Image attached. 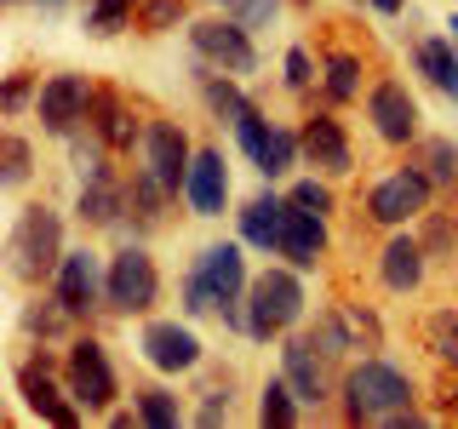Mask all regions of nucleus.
Returning <instances> with one entry per match:
<instances>
[{
	"instance_id": "c9c22d12",
	"label": "nucleus",
	"mask_w": 458,
	"mask_h": 429,
	"mask_svg": "<svg viewBox=\"0 0 458 429\" xmlns=\"http://www.w3.org/2000/svg\"><path fill=\"white\" fill-rule=\"evenodd\" d=\"M183 309H190V315H207V309H218V304H212V292H207V286H200L195 275L183 281Z\"/></svg>"
},
{
	"instance_id": "6ab92c4d",
	"label": "nucleus",
	"mask_w": 458,
	"mask_h": 429,
	"mask_svg": "<svg viewBox=\"0 0 458 429\" xmlns=\"http://www.w3.org/2000/svg\"><path fill=\"white\" fill-rule=\"evenodd\" d=\"M18 390H23V400H29V412H40V418H52V424H81V412L69 407V400H57V390H52L47 361H40V355L18 372Z\"/></svg>"
},
{
	"instance_id": "423d86ee",
	"label": "nucleus",
	"mask_w": 458,
	"mask_h": 429,
	"mask_svg": "<svg viewBox=\"0 0 458 429\" xmlns=\"http://www.w3.org/2000/svg\"><path fill=\"white\" fill-rule=\"evenodd\" d=\"M143 172L149 178H161L172 195L190 183V166H195V149H190V138H183V126L178 121H149L143 126Z\"/></svg>"
},
{
	"instance_id": "f3484780",
	"label": "nucleus",
	"mask_w": 458,
	"mask_h": 429,
	"mask_svg": "<svg viewBox=\"0 0 458 429\" xmlns=\"http://www.w3.org/2000/svg\"><path fill=\"white\" fill-rule=\"evenodd\" d=\"M281 229H286V200L276 195H252L241 206V240L258 252H281Z\"/></svg>"
},
{
	"instance_id": "72a5a7b5",
	"label": "nucleus",
	"mask_w": 458,
	"mask_h": 429,
	"mask_svg": "<svg viewBox=\"0 0 458 429\" xmlns=\"http://www.w3.org/2000/svg\"><path fill=\"white\" fill-rule=\"evenodd\" d=\"M235 6H241V23L258 29V23H269L281 12V0H235Z\"/></svg>"
},
{
	"instance_id": "5701e85b",
	"label": "nucleus",
	"mask_w": 458,
	"mask_h": 429,
	"mask_svg": "<svg viewBox=\"0 0 458 429\" xmlns=\"http://www.w3.org/2000/svg\"><path fill=\"white\" fill-rule=\"evenodd\" d=\"M412 63H419V75H429L447 97H458V52H453V40H419V46H412Z\"/></svg>"
},
{
	"instance_id": "39448f33",
	"label": "nucleus",
	"mask_w": 458,
	"mask_h": 429,
	"mask_svg": "<svg viewBox=\"0 0 458 429\" xmlns=\"http://www.w3.org/2000/svg\"><path fill=\"white\" fill-rule=\"evenodd\" d=\"M155 292H161V275H155V257L143 247H121L109 257V309L143 315L155 309Z\"/></svg>"
},
{
	"instance_id": "a878e982",
	"label": "nucleus",
	"mask_w": 458,
	"mask_h": 429,
	"mask_svg": "<svg viewBox=\"0 0 458 429\" xmlns=\"http://www.w3.org/2000/svg\"><path fill=\"white\" fill-rule=\"evenodd\" d=\"M355 92H361V57H350V52L327 57V97H333V104H350Z\"/></svg>"
},
{
	"instance_id": "a211bd4d",
	"label": "nucleus",
	"mask_w": 458,
	"mask_h": 429,
	"mask_svg": "<svg viewBox=\"0 0 458 429\" xmlns=\"http://www.w3.org/2000/svg\"><path fill=\"white\" fill-rule=\"evenodd\" d=\"M121 206H126L121 178H114L109 166L86 172V189H81V218H86V223H98V229H109V223H121Z\"/></svg>"
},
{
	"instance_id": "f257e3e1",
	"label": "nucleus",
	"mask_w": 458,
	"mask_h": 429,
	"mask_svg": "<svg viewBox=\"0 0 458 429\" xmlns=\"http://www.w3.org/2000/svg\"><path fill=\"white\" fill-rule=\"evenodd\" d=\"M344 412L355 424H419L412 412V378L390 361H361L344 378Z\"/></svg>"
},
{
	"instance_id": "4be33fe9",
	"label": "nucleus",
	"mask_w": 458,
	"mask_h": 429,
	"mask_svg": "<svg viewBox=\"0 0 458 429\" xmlns=\"http://www.w3.org/2000/svg\"><path fill=\"white\" fill-rule=\"evenodd\" d=\"M98 138H104L109 143V149H132V138H143V126L132 121V114H126V104H121V97H114V92H98Z\"/></svg>"
},
{
	"instance_id": "c85d7f7f",
	"label": "nucleus",
	"mask_w": 458,
	"mask_h": 429,
	"mask_svg": "<svg viewBox=\"0 0 458 429\" xmlns=\"http://www.w3.org/2000/svg\"><path fill=\"white\" fill-rule=\"evenodd\" d=\"M424 166H429V183H458V143L429 138L424 143Z\"/></svg>"
},
{
	"instance_id": "b1692460",
	"label": "nucleus",
	"mask_w": 458,
	"mask_h": 429,
	"mask_svg": "<svg viewBox=\"0 0 458 429\" xmlns=\"http://www.w3.org/2000/svg\"><path fill=\"white\" fill-rule=\"evenodd\" d=\"M298 155H304V149H298V138L286 132V126H264V138L252 143V166L264 172V178H281Z\"/></svg>"
},
{
	"instance_id": "0eeeda50",
	"label": "nucleus",
	"mask_w": 458,
	"mask_h": 429,
	"mask_svg": "<svg viewBox=\"0 0 458 429\" xmlns=\"http://www.w3.org/2000/svg\"><path fill=\"white\" fill-rule=\"evenodd\" d=\"M64 372H69V395H75V407H86V412H109V400H114V366H109L104 343L81 338L75 349H69Z\"/></svg>"
},
{
	"instance_id": "f03ea898",
	"label": "nucleus",
	"mask_w": 458,
	"mask_h": 429,
	"mask_svg": "<svg viewBox=\"0 0 458 429\" xmlns=\"http://www.w3.org/2000/svg\"><path fill=\"white\" fill-rule=\"evenodd\" d=\"M6 257H12V275L18 281L57 275V264H64V223H57V212L52 206H29L23 218L12 223Z\"/></svg>"
},
{
	"instance_id": "ea45409f",
	"label": "nucleus",
	"mask_w": 458,
	"mask_h": 429,
	"mask_svg": "<svg viewBox=\"0 0 458 429\" xmlns=\"http://www.w3.org/2000/svg\"><path fill=\"white\" fill-rule=\"evenodd\" d=\"M453 40H458V18H453Z\"/></svg>"
},
{
	"instance_id": "cd10ccee",
	"label": "nucleus",
	"mask_w": 458,
	"mask_h": 429,
	"mask_svg": "<svg viewBox=\"0 0 458 429\" xmlns=\"http://www.w3.org/2000/svg\"><path fill=\"white\" fill-rule=\"evenodd\" d=\"M132 18V0H86V29L92 35H121Z\"/></svg>"
},
{
	"instance_id": "9b49d317",
	"label": "nucleus",
	"mask_w": 458,
	"mask_h": 429,
	"mask_svg": "<svg viewBox=\"0 0 458 429\" xmlns=\"http://www.w3.org/2000/svg\"><path fill=\"white\" fill-rule=\"evenodd\" d=\"M424 206H429V172H412V166L390 172V178L367 195V212L378 223H407V218H419Z\"/></svg>"
},
{
	"instance_id": "ddd939ff",
	"label": "nucleus",
	"mask_w": 458,
	"mask_h": 429,
	"mask_svg": "<svg viewBox=\"0 0 458 429\" xmlns=\"http://www.w3.org/2000/svg\"><path fill=\"white\" fill-rule=\"evenodd\" d=\"M143 361L155 372H190L200 361V338L178 321H149L143 326Z\"/></svg>"
},
{
	"instance_id": "20e7f679",
	"label": "nucleus",
	"mask_w": 458,
	"mask_h": 429,
	"mask_svg": "<svg viewBox=\"0 0 458 429\" xmlns=\"http://www.w3.org/2000/svg\"><path fill=\"white\" fill-rule=\"evenodd\" d=\"M190 275L212 292V304H218V315L235 332H247V309H241V292H247V257H241V247H207L195 257V269Z\"/></svg>"
},
{
	"instance_id": "9d476101",
	"label": "nucleus",
	"mask_w": 458,
	"mask_h": 429,
	"mask_svg": "<svg viewBox=\"0 0 458 429\" xmlns=\"http://www.w3.org/2000/svg\"><path fill=\"white\" fill-rule=\"evenodd\" d=\"M190 40H195V52L207 57V63L224 69V75H252V63H258V52H252L247 23H241V18H229V23H195Z\"/></svg>"
},
{
	"instance_id": "4c0bfd02",
	"label": "nucleus",
	"mask_w": 458,
	"mask_h": 429,
	"mask_svg": "<svg viewBox=\"0 0 458 429\" xmlns=\"http://www.w3.org/2000/svg\"><path fill=\"white\" fill-rule=\"evenodd\" d=\"M23 97H29V80H23V75H12V80H6V109L18 114V109H23Z\"/></svg>"
},
{
	"instance_id": "aec40b11",
	"label": "nucleus",
	"mask_w": 458,
	"mask_h": 429,
	"mask_svg": "<svg viewBox=\"0 0 458 429\" xmlns=\"http://www.w3.org/2000/svg\"><path fill=\"white\" fill-rule=\"evenodd\" d=\"M424 240H412V235H395L390 247H384V286H390V292H412V286L424 281Z\"/></svg>"
},
{
	"instance_id": "dca6fc26",
	"label": "nucleus",
	"mask_w": 458,
	"mask_h": 429,
	"mask_svg": "<svg viewBox=\"0 0 458 429\" xmlns=\"http://www.w3.org/2000/svg\"><path fill=\"white\" fill-rule=\"evenodd\" d=\"M298 149H304V155H310V161L321 166V172H333V178L355 166L350 138H344V126L333 121V114H310V121H304V132H298Z\"/></svg>"
},
{
	"instance_id": "473e14b6",
	"label": "nucleus",
	"mask_w": 458,
	"mask_h": 429,
	"mask_svg": "<svg viewBox=\"0 0 458 429\" xmlns=\"http://www.w3.org/2000/svg\"><path fill=\"white\" fill-rule=\"evenodd\" d=\"M229 418V390H207V400L195 407V424H224Z\"/></svg>"
},
{
	"instance_id": "f8f14e48",
	"label": "nucleus",
	"mask_w": 458,
	"mask_h": 429,
	"mask_svg": "<svg viewBox=\"0 0 458 429\" xmlns=\"http://www.w3.org/2000/svg\"><path fill=\"white\" fill-rule=\"evenodd\" d=\"M367 114H372V126H378L384 143H412V138H419V104H412V92L401 80H378V86H372Z\"/></svg>"
},
{
	"instance_id": "2eb2a0df",
	"label": "nucleus",
	"mask_w": 458,
	"mask_h": 429,
	"mask_svg": "<svg viewBox=\"0 0 458 429\" xmlns=\"http://www.w3.org/2000/svg\"><path fill=\"white\" fill-rule=\"evenodd\" d=\"M321 252H327V218H321V212H304V206H293V200H286L281 257H286L293 269H315V264H321Z\"/></svg>"
},
{
	"instance_id": "f704fd0d",
	"label": "nucleus",
	"mask_w": 458,
	"mask_h": 429,
	"mask_svg": "<svg viewBox=\"0 0 458 429\" xmlns=\"http://www.w3.org/2000/svg\"><path fill=\"white\" fill-rule=\"evenodd\" d=\"M315 75H310V52L304 46H293L286 52V86H310Z\"/></svg>"
},
{
	"instance_id": "2f4dec72",
	"label": "nucleus",
	"mask_w": 458,
	"mask_h": 429,
	"mask_svg": "<svg viewBox=\"0 0 458 429\" xmlns=\"http://www.w3.org/2000/svg\"><path fill=\"white\" fill-rule=\"evenodd\" d=\"M23 178H29V143L23 138H6V183L18 189Z\"/></svg>"
},
{
	"instance_id": "6e6552de",
	"label": "nucleus",
	"mask_w": 458,
	"mask_h": 429,
	"mask_svg": "<svg viewBox=\"0 0 458 429\" xmlns=\"http://www.w3.org/2000/svg\"><path fill=\"white\" fill-rule=\"evenodd\" d=\"M92 104H98V92L86 86V75H52L47 86H40V97H35L40 126H47L52 138H69L86 114H92Z\"/></svg>"
},
{
	"instance_id": "e433bc0d",
	"label": "nucleus",
	"mask_w": 458,
	"mask_h": 429,
	"mask_svg": "<svg viewBox=\"0 0 458 429\" xmlns=\"http://www.w3.org/2000/svg\"><path fill=\"white\" fill-rule=\"evenodd\" d=\"M143 23H149V29H172V23H178V0H155V6L143 12Z\"/></svg>"
},
{
	"instance_id": "1a4fd4ad",
	"label": "nucleus",
	"mask_w": 458,
	"mask_h": 429,
	"mask_svg": "<svg viewBox=\"0 0 458 429\" xmlns=\"http://www.w3.org/2000/svg\"><path fill=\"white\" fill-rule=\"evenodd\" d=\"M57 304L69 315H86L98 304H109V275L104 264H98V252H64V264H57Z\"/></svg>"
},
{
	"instance_id": "412c9836",
	"label": "nucleus",
	"mask_w": 458,
	"mask_h": 429,
	"mask_svg": "<svg viewBox=\"0 0 458 429\" xmlns=\"http://www.w3.org/2000/svg\"><path fill=\"white\" fill-rule=\"evenodd\" d=\"M315 349H321V343H310V338H293V343L281 349V361H286V383L298 390V400H321V390H327Z\"/></svg>"
},
{
	"instance_id": "58836bf2",
	"label": "nucleus",
	"mask_w": 458,
	"mask_h": 429,
	"mask_svg": "<svg viewBox=\"0 0 458 429\" xmlns=\"http://www.w3.org/2000/svg\"><path fill=\"white\" fill-rule=\"evenodd\" d=\"M372 6H378V12H401V0H372Z\"/></svg>"
},
{
	"instance_id": "4468645a",
	"label": "nucleus",
	"mask_w": 458,
	"mask_h": 429,
	"mask_svg": "<svg viewBox=\"0 0 458 429\" xmlns=\"http://www.w3.org/2000/svg\"><path fill=\"white\" fill-rule=\"evenodd\" d=\"M183 200H190L195 218H224V200H229V166L218 149H195L190 183H183Z\"/></svg>"
},
{
	"instance_id": "7c9ffc66",
	"label": "nucleus",
	"mask_w": 458,
	"mask_h": 429,
	"mask_svg": "<svg viewBox=\"0 0 458 429\" xmlns=\"http://www.w3.org/2000/svg\"><path fill=\"white\" fill-rule=\"evenodd\" d=\"M286 200H293V206H304V212H321V218L333 212V189H327V183H315V178L293 183V195H286Z\"/></svg>"
},
{
	"instance_id": "c756f323",
	"label": "nucleus",
	"mask_w": 458,
	"mask_h": 429,
	"mask_svg": "<svg viewBox=\"0 0 458 429\" xmlns=\"http://www.w3.org/2000/svg\"><path fill=\"white\" fill-rule=\"evenodd\" d=\"M200 92H207V104L218 109V114H229V121H235V114L247 109V97H241L229 80H218V75H200Z\"/></svg>"
},
{
	"instance_id": "393cba45",
	"label": "nucleus",
	"mask_w": 458,
	"mask_h": 429,
	"mask_svg": "<svg viewBox=\"0 0 458 429\" xmlns=\"http://www.w3.org/2000/svg\"><path fill=\"white\" fill-rule=\"evenodd\" d=\"M258 418L264 424H276V429H293L298 424V390L293 383H264V395H258Z\"/></svg>"
},
{
	"instance_id": "bb28decb",
	"label": "nucleus",
	"mask_w": 458,
	"mask_h": 429,
	"mask_svg": "<svg viewBox=\"0 0 458 429\" xmlns=\"http://www.w3.org/2000/svg\"><path fill=\"white\" fill-rule=\"evenodd\" d=\"M183 412H178V395H166V390H138V424H149V429H172Z\"/></svg>"
},
{
	"instance_id": "7ed1b4c3",
	"label": "nucleus",
	"mask_w": 458,
	"mask_h": 429,
	"mask_svg": "<svg viewBox=\"0 0 458 429\" xmlns=\"http://www.w3.org/2000/svg\"><path fill=\"white\" fill-rule=\"evenodd\" d=\"M304 315V281L293 269H264L247 286V332L252 338H281Z\"/></svg>"
}]
</instances>
